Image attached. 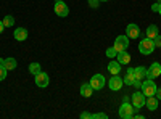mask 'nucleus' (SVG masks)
<instances>
[{
	"mask_svg": "<svg viewBox=\"0 0 161 119\" xmlns=\"http://www.w3.org/2000/svg\"><path fill=\"white\" fill-rule=\"evenodd\" d=\"M3 28H5V26H3V21H0V34L3 32Z\"/></svg>",
	"mask_w": 161,
	"mask_h": 119,
	"instance_id": "c756f323",
	"label": "nucleus"
},
{
	"mask_svg": "<svg viewBox=\"0 0 161 119\" xmlns=\"http://www.w3.org/2000/svg\"><path fill=\"white\" fill-rule=\"evenodd\" d=\"M158 13H159V15H161V3H159V8H158Z\"/></svg>",
	"mask_w": 161,
	"mask_h": 119,
	"instance_id": "2f4dec72",
	"label": "nucleus"
},
{
	"mask_svg": "<svg viewBox=\"0 0 161 119\" xmlns=\"http://www.w3.org/2000/svg\"><path fill=\"white\" fill-rule=\"evenodd\" d=\"M134 114H136V108L132 106V103L123 101V105L119 106V117H123V119H132Z\"/></svg>",
	"mask_w": 161,
	"mask_h": 119,
	"instance_id": "7ed1b4c3",
	"label": "nucleus"
},
{
	"mask_svg": "<svg viewBox=\"0 0 161 119\" xmlns=\"http://www.w3.org/2000/svg\"><path fill=\"white\" fill-rule=\"evenodd\" d=\"M100 2H108V0H100Z\"/></svg>",
	"mask_w": 161,
	"mask_h": 119,
	"instance_id": "473e14b6",
	"label": "nucleus"
},
{
	"mask_svg": "<svg viewBox=\"0 0 161 119\" xmlns=\"http://www.w3.org/2000/svg\"><path fill=\"white\" fill-rule=\"evenodd\" d=\"M155 97H156L158 100H161V87H158V89H156V94H155Z\"/></svg>",
	"mask_w": 161,
	"mask_h": 119,
	"instance_id": "cd10ccee",
	"label": "nucleus"
},
{
	"mask_svg": "<svg viewBox=\"0 0 161 119\" xmlns=\"http://www.w3.org/2000/svg\"><path fill=\"white\" fill-rule=\"evenodd\" d=\"M153 42H155V47H159V48H161V35H159V34L153 39Z\"/></svg>",
	"mask_w": 161,
	"mask_h": 119,
	"instance_id": "393cba45",
	"label": "nucleus"
},
{
	"mask_svg": "<svg viewBox=\"0 0 161 119\" xmlns=\"http://www.w3.org/2000/svg\"><path fill=\"white\" fill-rule=\"evenodd\" d=\"M142 94L145 97H155L156 94V84L153 82V79H145V81H142Z\"/></svg>",
	"mask_w": 161,
	"mask_h": 119,
	"instance_id": "f03ea898",
	"label": "nucleus"
},
{
	"mask_svg": "<svg viewBox=\"0 0 161 119\" xmlns=\"http://www.w3.org/2000/svg\"><path fill=\"white\" fill-rule=\"evenodd\" d=\"M116 60L121 63V64H129L130 63V55L127 53V51H118V55H116Z\"/></svg>",
	"mask_w": 161,
	"mask_h": 119,
	"instance_id": "2eb2a0df",
	"label": "nucleus"
},
{
	"mask_svg": "<svg viewBox=\"0 0 161 119\" xmlns=\"http://www.w3.org/2000/svg\"><path fill=\"white\" fill-rule=\"evenodd\" d=\"M158 3H161V0H158Z\"/></svg>",
	"mask_w": 161,
	"mask_h": 119,
	"instance_id": "72a5a7b5",
	"label": "nucleus"
},
{
	"mask_svg": "<svg viewBox=\"0 0 161 119\" xmlns=\"http://www.w3.org/2000/svg\"><path fill=\"white\" fill-rule=\"evenodd\" d=\"M158 8H159V3H155V5L152 7V10H153V11H158Z\"/></svg>",
	"mask_w": 161,
	"mask_h": 119,
	"instance_id": "c85d7f7f",
	"label": "nucleus"
},
{
	"mask_svg": "<svg viewBox=\"0 0 161 119\" xmlns=\"http://www.w3.org/2000/svg\"><path fill=\"white\" fill-rule=\"evenodd\" d=\"M158 76H161V64L159 63H152V66L147 69V79H156Z\"/></svg>",
	"mask_w": 161,
	"mask_h": 119,
	"instance_id": "6e6552de",
	"label": "nucleus"
},
{
	"mask_svg": "<svg viewBox=\"0 0 161 119\" xmlns=\"http://www.w3.org/2000/svg\"><path fill=\"white\" fill-rule=\"evenodd\" d=\"M121 66H123V64H121L118 60H111V61L108 63V71H110L113 76H116V74H119L121 71H123V68H121Z\"/></svg>",
	"mask_w": 161,
	"mask_h": 119,
	"instance_id": "ddd939ff",
	"label": "nucleus"
},
{
	"mask_svg": "<svg viewBox=\"0 0 161 119\" xmlns=\"http://www.w3.org/2000/svg\"><path fill=\"white\" fill-rule=\"evenodd\" d=\"M7 73H8V69L5 68V64H3V60L0 58V82H3L5 79H7Z\"/></svg>",
	"mask_w": 161,
	"mask_h": 119,
	"instance_id": "aec40b11",
	"label": "nucleus"
},
{
	"mask_svg": "<svg viewBox=\"0 0 161 119\" xmlns=\"http://www.w3.org/2000/svg\"><path fill=\"white\" fill-rule=\"evenodd\" d=\"M89 84L92 85V89H93V90H102V89L105 87L106 81H105V77H103V74H93V76L90 77V81H89Z\"/></svg>",
	"mask_w": 161,
	"mask_h": 119,
	"instance_id": "0eeeda50",
	"label": "nucleus"
},
{
	"mask_svg": "<svg viewBox=\"0 0 161 119\" xmlns=\"http://www.w3.org/2000/svg\"><path fill=\"white\" fill-rule=\"evenodd\" d=\"M116 55H118V51L114 50V47L106 48V57H108V58H116Z\"/></svg>",
	"mask_w": 161,
	"mask_h": 119,
	"instance_id": "5701e85b",
	"label": "nucleus"
},
{
	"mask_svg": "<svg viewBox=\"0 0 161 119\" xmlns=\"http://www.w3.org/2000/svg\"><path fill=\"white\" fill-rule=\"evenodd\" d=\"M98 3H100V0H89V7H92V8H97Z\"/></svg>",
	"mask_w": 161,
	"mask_h": 119,
	"instance_id": "a878e982",
	"label": "nucleus"
},
{
	"mask_svg": "<svg viewBox=\"0 0 161 119\" xmlns=\"http://www.w3.org/2000/svg\"><path fill=\"white\" fill-rule=\"evenodd\" d=\"M158 34H159V32H158V26H155V24H150L148 28H147L145 37H148V39H155Z\"/></svg>",
	"mask_w": 161,
	"mask_h": 119,
	"instance_id": "a211bd4d",
	"label": "nucleus"
},
{
	"mask_svg": "<svg viewBox=\"0 0 161 119\" xmlns=\"http://www.w3.org/2000/svg\"><path fill=\"white\" fill-rule=\"evenodd\" d=\"M145 106L148 108L150 111H155V110L158 108V98H156V97H147Z\"/></svg>",
	"mask_w": 161,
	"mask_h": 119,
	"instance_id": "f3484780",
	"label": "nucleus"
},
{
	"mask_svg": "<svg viewBox=\"0 0 161 119\" xmlns=\"http://www.w3.org/2000/svg\"><path fill=\"white\" fill-rule=\"evenodd\" d=\"M92 94H93V89H92V85H90L89 82H86V84L80 85V95H82L84 98L92 97Z\"/></svg>",
	"mask_w": 161,
	"mask_h": 119,
	"instance_id": "dca6fc26",
	"label": "nucleus"
},
{
	"mask_svg": "<svg viewBox=\"0 0 161 119\" xmlns=\"http://www.w3.org/2000/svg\"><path fill=\"white\" fill-rule=\"evenodd\" d=\"M108 116H106L105 113H97V114H93V119H106Z\"/></svg>",
	"mask_w": 161,
	"mask_h": 119,
	"instance_id": "bb28decb",
	"label": "nucleus"
},
{
	"mask_svg": "<svg viewBox=\"0 0 161 119\" xmlns=\"http://www.w3.org/2000/svg\"><path fill=\"white\" fill-rule=\"evenodd\" d=\"M155 42L153 39H148V37H143L142 41L139 42V51L142 55H152L153 50H155Z\"/></svg>",
	"mask_w": 161,
	"mask_h": 119,
	"instance_id": "f257e3e1",
	"label": "nucleus"
},
{
	"mask_svg": "<svg viewBox=\"0 0 161 119\" xmlns=\"http://www.w3.org/2000/svg\"><path fill=\"white\" fill-rule=\"evenodd\" d=\"M145 77H147V68L145 66L134 68V81H145Z\"/></svg>",
	"mask_w": 161,
	"mask_h": 119,
	"instance_id": "f8f14e48",
	"label": "nucleus"
},
{
	"mask_svg": "<svg viewBox=\"0 0 161 119\" xmlns=\"http://www.w3.org/2000/svg\"><path fill=\"white\" fill-rule=\"evenodd\" d=\"M3 64H5V68H7L8 71L16 69V66H18V63H16L15 58H5V60H3Z\"/></svg>",
	"mask_w": 161,
	"mask_h": 119,
	"instance_id": "6ab92c4d",
	"label": "nucleus"
},
{
	"mask_svg": "<svg viewBox=\"0 0 161 119\" xmlns=\"http://www.w3.org/2000/svg\"><path fill=\"white\" fill-rule=\"evenodd\" d=\"M123 85H124V82H123V79L119 77V74H116V76H113L110 81H108V87L113 90V92H118V90H121L123 89Z\"/></svg>",
	"mask_w": 161,
	"mask_h": 119,
	"instance_id": "9d476101",
	"label": "nucleus"
},
{
	"mask_svg": "<svg viewBox=\"0 0 161 119\" xmlns=\"http://www.w3.org/2000/svg\"><path fill=\"white\" fill-rule=\"evenodd\" d=\"M126 35L129 39H137L140 35V28L136 24V23H130L127 24V28H126Z\"/></svg>",
	"mask_w": 161,
	"mask_h": 119,
	"instance_id": "9b49d317",
	"label": "nucleus"
},
{
	"mask_svg": "<svg viewBox=\"0 0 161 119\" xmlns=\"http://www.w3.org/2000/svg\"><path fill=\"white\" fill-rule=\"evenodd\" d=\"M80 117H82V119H93V114H92V113L84 111V113H80Z\"/></svg>",
	"mask_w": 161,
	"mask_h": 119,
	"instance_id": "b1692460",
	"label": "nucleus"
},
{
	"mask_svg": "<svg viewBox=\"0 0 161 119\" xmlns=\"http://www.w3.org/2000/svg\"><path fill=\"white\" fill-rule=\"evenodd\" d=\"M36 85L37 87H47L48 85V82H50V77H48V74L47 73H44V71H40L39 74H36Z\"/></svg>",
	"mask_w": 161,
	"mask_h": 119,
	"instance_id": "1a4fd4ad",
	"label": "nucleus"
},
{
	"mask_svg": "<svg viewBox=\"0 0 161 119\" xmlns=\"http://www.w3.org/2000/svg\"><path fill=\"white\" fill-rule=\"evenodd\" d=\"M13 24H15V18H13L11 15L3 18V26H5V28H13Z\"/></svg>",
	"mask_w": 161,
	"mask_h": 119,
	"instance_id": "4be33fe9",
	"label": "nucleus"
},
{
	"mask_svg": "<svg viewBox=\"0 0 161 119\" xmlns=\"http://www.w3.org/2000/svg\"><path fill=\"white\" fill-rule=\"evenodd\" d=\"M134 117H137V119H143V116H142V114H134Z\"/></svg>",
	"mask_w": 161,
	"mask_h": 119,
	"instance_id": "7c9ffc66",
	"label": "nucleus"
},
{
	"mask_svg": "<svg viewBox=\"0 0 161 119\" xmlns=\"http://www.w3.org/2000/svg\"><path fill=\"white\" fill-rule=\"evenodd\" d=\"M40 71H42V66H40L39 63H31V64H29V73H31V74L36 76V74H39Z\"/></svg>",
	"mask_w": 161,
	"mask_h": 119,
	"instance_id": "412c9836",
	"label": "nucleus"
},
{
	"mask_svg": "<svg viewBox=\"0 0 161 119\" xmlns=\"http://www.w3.org/2000/svg\"><path fill=\"white\" fill-rule=\"evenodd\" d=\"M129 41H130V39H129L127 35H118V37L114 39V44H113L114 50H116V51H124V50H127Z\"/></svg>",
	"mask_w": 161,
	"mask_h": 119,
	"instance_id": "39448f33",
	"label": "nucleus"
},
{
	"mask_svg": "<svg viewBox=\"0 0 161 119\" xmlns=\"http://www.w3.org/2000/svg\"><path fill=\"white\" fill-rule=\"evenodd\" d=\"M53 10H55V15H58L60 18H64L69 15V8L63 0H55V5H53Z\"/></svg>",
	"mask_w": 161,
	"mask_h": 119,
	"instance_id": "423d86ee",
	"label": "nucleus"
},
{
	"mask_svg": "<svg viewBox=\"0 0 161 119\" xmlns=\"http://www.w3.org/2000/svg\"><path fill=\"white\" fill-rule=\"evenodd\" d=\"M13 35H15V39L18 42H24L26 39H28V29L26 28H16V31L13 32Z\"/></svg>",
	"mask_w": 161,
	"mask_h": 119,
	"instance_id": "4468645a",
	"label": "nucleus"
},
{
	"mask_svg": "<svg viewBox=\"0 0 161 119\" xmlns=\"http://www.w3.org/2000/svg\"><path fill=\"white\" fill-rule=\"evenodd\" d=\"M145 101H147V97L142 94V92H134V94H132V106L134 108H136V111L137 110H140V108H143L145 106Z\"/></svg>",
	"mask_w": 161,
	"mask_h": 119,
	"instance_id": "20e7f679",
	"label": "nucleus"
}]
</instances>
